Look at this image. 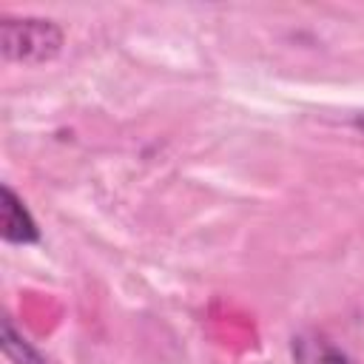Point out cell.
<instances>
[{
	"instance_id": "obj_2",
	"label": "cell",
	"mask_w": 364,
	"mask_h": 364,
	"mask_svg": "<svg viewBox=\"0 0 364 364\" xmlns=\"http://www.w3.org/2000/svg\"><path fill=\"white\" fill-rule=\"evenodd\" d=\"M0 236L9 245H34L40 239L37 222L31 219L26 202L11 191V185L0 188Z\"/></svg>"
},
{
	"instance_id": "obj_3",
	"label": "cell",
	"mask_w": 364,
	"mask_h": 364,
	"mask_svg": "<svg viewBox=\"0 0 364 364\" xmlns=\"http://www.w3.org/2000/svg\"><path fill=\"white\" fill-rule=\"evenodd\" d=\"M293 361L296 364H350V358L333 347L327 338L316 336V333H299L293 336Z\"/></svg>"
},
{
	"instance_id": "obj_5",
	"label": "cell",
	"mask_w": 364,
	"mask_h": 364,
	"mask_svg": "<svg viewBox=\"0 0 364 364\" xmlns=\"http://www.w3.org/2000/svg\"><path fill=\"white\" fill-rule=\"evenodd\" d=\"M355 125H358V128H364V114H361V117H355Z\"/></svg>"
},
{
	"instance_id": "obj_1",
	"label": "cell",
	"mask_w": 364,
	"mask_h": 364,
	"mask_svg": "<svg viewBox=\"0 0 364 364\" xmlns=\"http://www.w3.org/2000/svg\"><path fill=\"white\" fill-rule=\"evenodd\" d=\"M0 51L9 63L43 65L63 51V28L43 17H3Z\"/></svg>"
},
{
	"instance_id": "obj_4",
	"label": "cell",
	"mask_w": 364,
	"mask_h": 364,
	"mask_svg": "<svg viewBox=\"0 0 364 364\" xmlns=\"http://www.w3.org/2000/svg\"><path fill=\"white\" fill-rule=\"evenodd\" d=\"M0 344H3V353H6V358H9L11 364H48V361L40 355V350L31 347V341L23 338V336L14 330L11 318H3Z\"/></svg>"
}]
</instances>
